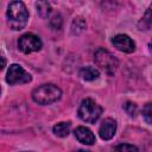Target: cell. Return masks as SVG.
I'll return each mask as SVG.
<instances>
[{"mask_svg": "<svg viewBox=\"0 0 152 152\" xmlns=\"http://www.w3.org/2000/svg\"><path fill=\"white\" fill-rule=\"evenodd\" d=\"M7 24L14 31L23 30L28 20V11L24 2L13 1L7 8Z\"/></svg>", "mask_w": 152, "mask_h": 152, "instance_id": "6da1fadb", "label": "cell"}, {"mask_svg": "<svg viewBox=\"0 0 152 152\" xmlns=\"http://www.w3.org/2000/svg\"><path fill=\"white\" fill-rule=\"evenodd\" d=\"M61 96H62V90L52 83L43 84L32 91L33 101L42 106L51 104V103L56 102L57 100H59Z\"/></svg>", "mask_w": 152, "mask_h": 152, "instance_id": "7a4b0ae2", "label": "cell"}, {"mask_svg": "<svg viewBox=\"0 0 152 152\" xmlns=\"http://www.w3.org/2000/svg\"><path fill=\"white\" fill-rule=\"evenodd\" d=\"M102 112V107L91 99H84L78 107V116L83 121L89 124H94L95 121H97Z\"/></svg>", "mask_w": 152, "mask_h": 152, "instance_id": "3957f363", "label": "cell"}, {"mask_svg": "<svg viewBox=\"0 0 152 152\" xmlns=\"http://www.w3.org/2000/svg\"><path fill=\"white\" fill-rule=\"evenodd\" d=\"M94 61H95L96 65L100 66L108 75H113L119 66L118 58L112 52H109L108 50H104V49L96 50V52L94 53Z\"/></svg>", "mask_w": 152, "mask_h": 152, "instance_id": "277c9868", "label": "cell"}, {"mask_svg": "<svg viewBox=\"0 0 152 152\" xmlns=\"http://www.w3.org/2000/svg\"><path fill=\"white\" fill-rule=\"evenodd\" d=\"M32 77L31 75L24 69L21 68L19 64H12L8 68L7 71V76H6V82L11 86H15V84H25L31 82Z\"/></svg>", "mask_w": 152, "mask_h": 152, "instance_id": "5b68a950", "label": "cell"}, {"mask_svg": "<svg viewBox=\"0 0 152 152\" xmlns=\"http://www.w3.org/2000/svg\"><path fill=\"white\" fill-rule=\"evenodd\" d=\"M42 40L38 36L33 33H25L18 39V49L23 53H31L34 51H39L42 49Z\"/></svg>", "mask_w": 152, "mask_h": 152, "instance_id": "8992f818", "label": "cell"}, {"mask_svg": "<svg viewBox=\"0 0 152 152\" xmlns=\"http://www.w3.org/2000/svg\"><path fill=\"white\" fill-rule=\"evenodd\" d=\"M112 43L119 51H122L125 53H131L135 50V43L133 42V39L129 36L124 33H120L113 37Z\"/></svg>", "mask_w": 152, "mask_h": 152, "instance_id": "52a82bcc", "label": "cell"}, {"mask_svg": "<svg viewBox=\"0 0 152 152\" xmlns=\"http://www.w3.org/2000/svg\"><path fill=\"white\" fill-rule=\"evenodd\" d=\"M115 132H116V122L114 119L110 118L104 119L99 127V134L103 140H110L114 137Z\"/></svg>", "mask_w": 152, "mask_h": 152, "instance_id": "ba28073f", "label": "cell"}, {"mask_svg": "<svg viewBox=\"0 0 152 152\" xmlns=\"http://www.w3.org/2000/svg\"><path fill=\"white\" fill-rule=\"evenodd\" d=\"M75 137L76 139L83 144V145H93L95 142V135L94 133L88 128V127H84V126H78L76 129H75Z\"/></svg>", "mask_w": 152, "mask_h": 152, "instance_id": "9c48e42d", "label": "cell"}, {"mask_svg": "<svg viewBox=\"0 0 152 152\" xmlns=\"http://www.w3.org/2000/svg\"><path fill=\"white\" fill-rule=\"evenodd\" d=\"M80 76L82 77V80L90 82V81H94V80L99 78L100 72L94 66H84V68H82L80 70Z\"/></svg>", "mask_w": 152, "mask_h": 152, "instance_id": "30bf717a", "label": "cell"}, {"mask_svg": "<svg viewBox=\"0 0 152 152\" xmlns=\"http://www.w3.org/2000/svg\"><path fill=\"white\" fill-rule=\"evenodd\" d=\"M70 128H71V124L69 121L68 122H58L53 126L52 131H53L55 135H57L59 138H65L69 135Z\"/></svg>", "mask_w": 152, "mask_h": 152, "instance_id": "8fae6325", "label": "cell"}, {"mask_svg": "<svg viewBox=\"0 0 152 152\" xmlns=\"http://www.w3.org/2000/svg\"><path fill=\"white\" fill-rule=\"evenodd\" d=\"M139 27H140V30H148L152 27V4L148 6L145 14L142 15V18L139 23Z\"/></svg>", "mask_w": 152, "mask_h": 152, "instance_id": "7c38bea8", "label": "cell"}, {"mask_svg": "<svg viewBox=\"0 0 152 152\" xmlns=\"http://www.w3.org/2000/svg\"><path fill=\"white\" fill-rule=\"evenodd\" d=\"M36 6H37L38 13H39L42 17H48L49 13L51 12V7H50V4H49V2H45V1L37 2Z\"/></svg>", "mask_w": 152, "mask_h": 152, "instance_id": "4fadbf2b", "label": "cell"}, {"mask_svg": "<svg viewBox=\"0 0 152 152\" xmlns=\"http://www.w3.org/2000/svg\"><path fill=\"white\" fill-rule=\"evenodd\" d=\"M142 118L147 124H152V102H148L142 107Z\"/></svg>", "mask_w": 152, "mask_h": 152, "instance_id": "5bb4252c", "label": "cell"}, {"mask_svg": "<svg viewBox=\"0 0 152 152\" xmlns=\"http://www.w3.org/2000/svg\"><path fill=\"white\" fill-rule=\"evenodd\" d=\"M124 109H125V112L129 115V116H135L137 115V112H138V107H137V104L134 103V102H131V101H127L125 104H124V107H122Z\"/></svg>", "mask_w": 152, "mask_h": 152, "instance_id": "9a60e30c", "label": "cell"}, {"mask_svg": "<svg viewBox=\"0 0 152 152\" xmlns=\"http://www.w3.org/2000/svg\"><path fill=\"white\" fill-rule=\"evenodd\" d=\"M114 152H139V150L134 145H131V144H121V145H118L115 147V151Z\"/></svg>", "mask_w": 152, "mask_h": 152, "instance_id": "2e32d148", "label": "cell"}, {"mask_svg": "<svg viewBox=\"0 0 152 152\" xmlns=\"http://www.w3.org/2000/svg\"><path fill=\"white\" fill-rule=\"evenodd\" d=\"M72 30H75V27H77V30H76V32H75V34H77V33H80L84 27H86V23H84V20H83V18H81V17H77V18H75L74 19V21H72Z\"/></svg>", "mask_w": 152, "mask_h": 152, "instance_id": "e0dca14e", "label": "cell"}, {"mask_svg": "<svg viewBox=\"0 0 152 152\" xmlns=\"http://www.w3.org/2000/svg\"><path fill=\"white\" fill-rule=\"evenodd\" d=\"M148 49H150V52L152 53V39H151L150 43H148Z\"/></svg>", "mask_w": 152, "mask_h": 152, "instance_id": "ac0fdd59", "label": "cell"}, {"mask_svg": "<svg viewBox=\"0 0 152 152\" xmlns=\"http://www.w3.org/2000/svg\"><path fill=\"white\" fill-rule=\"evenodd\" d=\"M5 63H6V62H5V58H4V57H2V66H1V68H2V69H4V66H5Z\"/></svg>", "mask_w": 152, "mask_h": 152, "instance_id": "d6986e66", "label": "cell"}, {"mask_svg": "<svg viewBox=\"0 0 152 152\" xmlns=\"http://www.w3.org/2000/svg\"><path fill=\"white\" fill-rule=\"evenodd\" d=\"M77 152H90V151H87V150H78Z\"/></svg>", "mask_w": 152, "mask_h": 152, "instance_id": "ffe728a7", "label": "cell"}]
</instances>
